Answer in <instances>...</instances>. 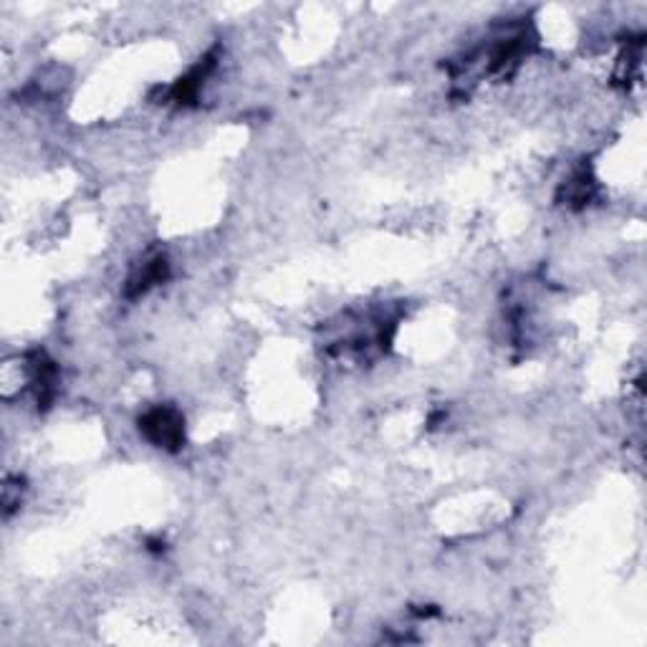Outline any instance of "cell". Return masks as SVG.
<instances>
[{"label": "cell", "mask_w": 647, "mask_h": 647, "mask_svg": "<svg viewBox=\"0 0 647 647\" xmlns=\"http://www.w3.org/2000/svg\"><path fill=\"white\" fill-rule=\"evenodd\" d=\"M139 428H142L145 438L150 440L152 446L165 450H177L185 440V420L183 415L172 407L150 409V413L139 420Z\"/></svg>", "instance_id": "1"}]
</instances>
